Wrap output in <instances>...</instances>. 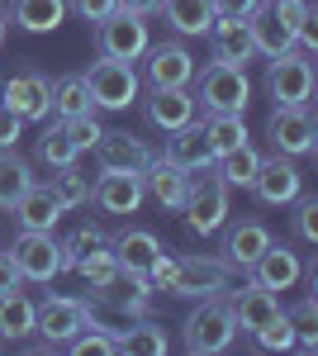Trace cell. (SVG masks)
Masks as SVG:
<instances>
[{
  "mask_svg": "<svg viewBox=\"0 0 318 356\" xmlns=\"http://www.w3.org/2000/svg\"><path fill=\"white\" fill-rule=\"evenodd\" d=\"M209 5H214V15H228V19H242V15H247V10H252L257 0H209Z\"/></svg>",
  "mask_w": 318,
  "mask_h": 356,
  "instance_id": "47",
  "label": "cell"
},
{
  "mask_svg": "<svg viewBox=\"0 0 318 356\" xmlns=\"http://www.w3.org/2000/svg\"><path fill=\"white\" fill-rule=\"evenodd\" d=\"M294 238L299 243H318V200L314 195L294 200Z\"/></svg>",
  "mask_w": 318,
  "mask_h": 356,
  "instance_id": "41",
  "label": "cell"
},
{
  "mask_svg": "<svg viewBox=\"0 0 318 356\" xmlns=\"http://www.w3.org/2000/svg\"><path fill=\"white\" fill-rule=\"evenodd\" d=\"M252 347L257 352H294V328H290V318H285V309L252 332Z\"/></svg>",
  "mask_w": 318,
  "mask_h": 356,
  "instance_id": "39",
  "label": "cell"
},
{
  "mask_svg": "<svg viewBox=\"0 0 318 356\" xmlns=\"http://www.w3.org/2000/svg\"><path fill=\"white\" fill-rule=\"evenodd\" d=\"M247 275L262 285V290H294L304 280V252H294L290 243H271L262 247V257L247 266Z\"/></svg>",
  "mask_w": 318,
  "mask_h": 356,
  "instance_id": "14",
  "label": "cell"
},
{
  "mask_svg": "<svg viewBox=\"0 0 318 356\" xmlns=\"http://www.w3.org/2000/svg\"><path fill=\"white\" fill-rule=\"evenodd\" d=\"M33 337V300L24 290L0 295V342H29Z\"/></svg>",
  "mask_w": 318,
  "mask_h": 356,
  "instance_id": "29",
  "label": "cell"
},
{
  "mask_svg": "<svg viewBox=\"0 0 318 356\" xmlns=\"http://www.w3.org/2000/svg\"><path fill=\"white\" fill-rule=\"evenodd\" d=\"M33 181H38V176H33L29 157H19V147H0V209H5V214H10V204H15Z\"/></svg>",
  "mask_w": 318,
  "mask_h": 356,
  "instance_id": "30",
  "label": "cell"
},
{
  "mask_svg": "<svg viewBox=\"0 0 318 356\" xmlns=\"http://www.w3.org/2000/svg\"><path fill=\"white\" fill-rule=\"evenodd\" d=\"M5 19L24 33H53L67 19V0H5Z\"/></svg>",
  "mask_w": 318,
  "mask_h": 356,
  "instance_id": "25",
  "label": "cell"
},
{
  "mask_svg": "<svg viewBox=\"0 0 318 356\" xmlns=\"http://www.w3.org/2000/svg\"><path fill=\"white\" fill-rule=\"evenodd\" d=\"M294 328V352H318V295H304V300L285 309Z\"/></svg>",
  "mask_w": 318,
  "mask_h": 356,
  "instance_id": "36",
  "label": "cell"
},
{
  "mask_svg": "<svg viewBox=\"0 0 318 356\" xmlns=\"http://www.w3.org/2000/svg\"><path fill=\"white\" fill-rule=\"evenodd\" d=\"M200 124H205V138H209L214 157H218V152H233V147L247 143V114H205Z\"/></svg>",
  "mask_w": 318,
  "mask_h": 356,
  "instance_id": "33",
  "label": "cell"
},
{
  "mask_svg": "<svg viewBox=\"0 0 318 356\" xmlns=\"http://www.w3.org/2000/svg\"><path fill=\"white\" fill-rule=\"evenodd\" d=\"M271 243V228L262 219H238L223 228V261L233 266V271L247 275V266L262 257V247Z\"/></svg>",
  "mask_w": 318,
  "mask_h": 356,
  "instance_id": "22",
  "label": "cell"
},
{
  "mask_svg": "<svg viewBox=\"0 0 318 356\" xmlns=\"http://www.w3.org/2000/svg\"><path fill=\"white\" fill-rule=\"evenodd\" d=\"M176 266H181V261H176L171 252H157V261L148 266V280H152L157 295H171V285H176Z\"/></svg>",
  "mask_w": 318,
  "mask_h": 356,
  "instance_id": "43",
  "label": "cell"
},
{
  "mask_svg": "<svg viewBox=\"0 0 318 356\" xmlns=\"http://www.w3.org/2000/svg\"><path fill=\"white\" fill-rule=\"evenodd\" d=\"M233 266L223 261V257H209V252H200V257H186L181 266H176V285H171V295L176 300H209V295H223L228 285H233Z\"/></svg>",
  "mask_w": 318,
  "mask_h": 356,
  "instance_id": "10",
  "label": "cell"
},
{
  "mask_svg": "<svg viewBox=\"0 0 318 356\" xmlns=\"http://www.w3.org/2000/svg\"><path fill=\"white\" fill-rule=\"evenodd\" d=\"M247 191L257 195L262 204H271V209H280V204H294L299 195H304V171L294 166V157H262V166H257V176H252V186Z\"/></svg>",
  "mask_w": 318,
  "mask_h": 356,
  "instance_id": "13",
  "label": "cell"
},
{
  "mask_svg": "<svg viewBox=\"0 0 318 356\" xmlns=\"http://www.w3.org/2000/svg\"><path fill=\"white\" fill-rule=\"evenodd\" d=\"M10 214H15V223L19 228H38V233H53L57 223H62V214H67V204L57 200V191L48 186V181H33L15 204H10Z\"/></svg>",
  "mask_w": 318,
  "mask_h": 356,
  "instance_id": "19",
  "label": "cell"
},
{
  "mask_svg": "<svg viewBox=\"0 0 318 356\" xmlns=\"http://www.w3.org/2000/svg\"><path fill=\"white\" fill-rule=\"evenodd\" d=\"M257 166H262V152H257L252 143H242L233 152H218V157H214V171H218V181H223L228 191H247L252 176H257Z\"/></svg>",
  "mask_w": 318,
  "mask_h": 356,
  "instance_id": "31",
  "label": "cell"
},
{
  "mask_svg": "<svg viewBox=\"0 0 318 356\" xmlns=\"http://www.w3.org/2000/svg\"><path fill=\"white\" fill-rule=\"evenodd\" d=\"M228 186L218 181V171L205 166V171H190V191H186V204H181V219L195 238H209L228 223Z\"/></svg>",
  "mask_w": 318,
  "mask_h": 356,
  "instance_id": "3",
  "label": "cell"
},
{
  "mask_svg": "<svg viewBox=\"0 0 318 356\" xmlns=\"http://www.w3.org/2000/svg\"><path fill=\"white\" fill-rule=\"evenodd\" d=\"M10 257H15V266L24 280L33 285H48L62 275V252H57V238L53 233H38V228H19V238L10 247Z\"/></svg>",
  "mask_w": 318,
  "mask_h": 356,
  "instance_id": "11",
  "label": "cell"
},
{
  "mask_svg": "<svg viewBox=\"0 0 318 356\" xmlns=\"http://www.w3.org/2000/svg\"><path fill=\"white\" fill-rule=\"evenodd\" d=\"M5 33H10V19L0 15V48H5Z\"/></svg>",
  "mask_w": 318,
  "mask_h": 356,
  "instance_id": "49",
  "label": "cell"
},
{
  "mask_svg": "<svg viewBox=\"0 0 318 356\" xmlns=\"http://www.w3.org/2000/svg\"><path fill=\"white\" fill-rule=\"evenodd\" d=\"M152 43V24L133 10H114L109 19L95 24V53L114 57V62H138Z\"/></svg>",
  "mask_w": 318,
  "mask_h": 356,
  "instance_id": "7",
  "label": "cell"
},
{
  "mask_svg": "<svg viewBox=\"0 0 318 356\" xmlns=\"http://www.w3.org/2000/svg\"><path fill=\"white\" fill-rule=\"evenodd\" d=\"M266 5H271V15L290 29V33H299V24L314 15V0H266Z\"/></svg>",
  "mask_w": 318,
  "mask_h": 356,
  "instance_id": "42",
  "label": "cell"
},
{
  "mask_svg": "<svg viewBox=\"0 0 318 356\" xmlns=\"http://www.w3.org/2000/svg\"><path fill=\"white\" fill-rule=\"evenodd\" d=\"M0 100L19 114L24 124H43V119L53 114V76H43L38 67H24V72H15V76H5Z\"/></svg>",
  "mask_w": 318,
  "mask_h": 356,
  "instance_id": "9",
  "label": "cell"
},
{
  "mask_svg": "<svg viewBox=\"0 0 318 356\" xmlns=\"http://www.w3.org/2000/svg\"><path fill=\"white\" fill-rule=\"evenodd\" d=\"M19 138H24V119L0 100V147H19Z\"/></svg>",
  "mask_w": 318,
  "mask_h": 356,
  "instance_id": "45",
  "label": "cell"
},
{
  "mask_svg": "<svg viewBox=\"0 0 318 356\" xmlns=\"http://www.w3.org/2000/svg\"><path fill=\"white\" fill-rule=\"evenodd\" d=\"M266 143L271 152L280 157H314L318 152V124H314V110L309 105H294V110H271L266 119Z\"/></svg>",
  "mask_w": 318,
  "mask_h": 356,
  "instance_id": "8",
  "label": "cell"
},
{
  "mask_svg": "<svg viewBox=\"0 0 318 356\" xmlns=\"http://www.w3.org/2000/svg\"><path fill=\"white\" fill-rule=\"evenodd\" d=\"M266 95L280 110H294V105H309L314 100V62H309L304 48H290V53L266 62Z\"/></svg>",
  "mask_w": 318,
  "mask_h": 356,
  "instance_id": "5",
  "label": "cell"
},
{
  "mask_svg": "<svg viewBox=\"0 0 318 356\" xmlns=\"http://www.w3.org/2000/svg\"><path fill=\"white\" fill-rule=\"evenodd\" d=\"M161 157H171L176 166H186V171H205V166H214V147H209V138H205V124L190 119V124H181V129H171Z\"/></svg>",
  "mask_w": 318,
  "mask_h": 356,
  "instance_id": "23",
  "label": "cell"
},
{
  "mask_svg": "<svg viewBox=\"0 0 318 356\" xmlns=\"http://www.w3.org/2000/svg\"><path fill=\"white\" fill-rule=\"evenodd\" d=\"M90 152H95L100 171H143V166L152 162V147L138 134H124V129H105Z\"/></svg>",
  "mask_w": 318,
  "mask_h": 356,
  "instance_id": "18",
  "label": "cell"
},
{
  "mask_svg": "<svg viewBox=\"0 0 318 356\" xmlns=\"http://www.w3.org/2000/svg\"><path fill=\"white\" fill-rule=\"evenodd\" d=\"M109 252H114V261H119V275H148V266L157 261V233L152 228H124V233H114L109 238Z\"/></svg>",
  "mask_w": 318,
  "mask_h": 356,
  "instance_id": "21",
  "label": "cell"
},
{
  "mask_svg": "<svg viewBox=\"0 0 318 356\" xmlns=\"http://www.w3.org/2000/svg\"><path fill=\"white\" fill-rule=\"evenodd\" d=\"M242 24H247V33H252V43H257V57H280V53L294 48V33L271 15L266 0H257V5L242 15Z\"/></svg>",
  "mask_w": 318,
  "mask_h": 356,
  "instance_id": "24",
  "label": "cell"
},
{
  "mask_svg": "<svg viewBox=\"0 0 318 356\" xmlns=\"http://www.w3.org/2000/svg\"><path fill=\"white\" fill-rule=\"evenodd\" d=\"M119 10H133L143 19H152V15H161V0H119Z\"/></svg>",
  "mask_w": 318,
  "mask_h": 356,
  "instance_id": "48",
  "label": "cell"
},
{
  "mask_svg": "<svg viewBox=\"0 0 318 356\" xmlns=\"http://www.w3.org/2000/svg\"><path fill=\"white\" fill-rule=\"evenodd\" d=\"M143 186H148V195L157 200L166 214H181L186 191H190V171H186V166H176L171 157H152V162L143 166Z\"/></svg>",
  "mask_w": 318,
  "mask_h": 356,
  "instance_id": "20",
  "label": "cell"
},
{
  "mask_svg": "<svg viewBox=\"0 0 318 356\" xmlns=\"http://www.w3.org/2000/svg\"><path fill=\"white\" fill-rule=\"evenodd\" d=\"M57 129L77 143V152H90L95 143H100V134H105V124L95 119V110H86V114H67V119H57Z\"/></svg>",
  "mask_w": 318,
  "mask_h": 356,
  "instance_id": "38",
  "label": "cell"
},
{
  "mask_svg": "<svg viewBox=\"0 0 318 356\" xmlns=\"http://www.w3.org/2000/svg\"><path fill=\"white\" fill-rule=\"evenodd\" d=\"M148 200V186H143V171H100L95 186H90V204L100 214H114V219H129L138 214V204Z\"/></svg>",
  "mask_w": 318,
  "mask_h": 356,
  "instance_id": "12",
  "label": "cell"
},
{
  "mask_svg": "<svg viewBox=\"0 0 318 356\" xmlns=\"http://www.w3.org/2000/svg\"><path fill=\"white\" fill-rule=\"evenodd\" d=\"M67 10L81 15L86 24H100V19H109V15L119 10V0H67Z\"/></svg>",
  "mask_w": 318,
  "mask_h": 356,
  "instance_id": "44",
  "label": "cell"
},
{
  "mask_svg": "<svg viewBox=\"0 0 318 356\" xmlns=\"http://www.w3.org/2000/svg\"><path fill=\"white\" fill-rule=\"evenodd\" d=\"M161 15H166V24H171L176 38H205L209 24L218 19L209 0H161Z\"/></svg>",
  "mask_w": 318,
  "mask_h": 356,
  "instance_id": "28",
  "label": "cell"
},
{
  "mask_svg": "<svg viewBox=\"0 0 318 356\" xmlns=\"http://www.w3.org/2000/svg\"><path fill=\"white\" fill-rule=\"evenodd\" d=\"M81 81L90 90V105L95 110H129L138 105V72H133V62H114V57H95L86 72H81Z\"/></svg>",
  "mask_w": 318,
  "mask_h": 356,
  "instance_id": "4",
  "label": "cell"
},
{
  "mask_svg": "<svg viewBox=\"0 0 318 356\" xmlns=\"http://www.w3.org/2000/svg\"><path fill=\"white\" fill-rule=\"evenodd\" d=\"M57 252H62V271H77V261L95 257V252H109V233L100 228V223H81L72 238L57 243Z\"/></svg>",
  "mask_w": 318,
  "mask_h": 356,
  "instance_id": "32",
  "label": "cell"
},
{
  "mask_svg": "<svg viewBox=\"0 0 318 356\" xmlns=\"http://www.w3.org/2000/svg\"><path fill=\"white\" fill-rule=\"evenodd\" d=\"M148 86H190L195 81V57H190L186 38H166V43H148Z\"/></svg>",
  "mask_w": 318,
  "mask_h": 356,
  "instance_id": "16",
  "label": "cell"
},
{
  "mask_svg": "<svg viewBox=\"0 0 318 356\" xmlns=\"http://www.w3.org/2000/svg\"><path fill=\"white\" fill-rule=\"evenodd\" d=\"M0 347H5V342H0Z\"/></svg>",
  "mask_w": 318,
  "mask_h": 356,
  "instance_id": "51",
  "label": "cell"
},
{
  "mask_svg": "<svg viewBox=\"0 0 318 356\" xmlns=\"http://www.w3.org/2000/svg\"><path fill=\"white\" fill-rule=\"evenodd\" d=\"M119 352H129V356H166L171 352V337H166V328L152 323V318H129V328L114 332V356Z\"/></svg>",
  "mask_w": 318,
  "mask_h": 356,
  "instance_id": "27",
  "label": "cell"
},
{
  "mask_svg": "<svg viewBox=\"0 0 318 356\" xmlns=\"http://www.w3.org/2000/svg\"><path fill=\"white\" fill-rule=\"evenodd\" d=\"M77 157H81V152H77V143L62 134L57 124L38 134V162H43V166H72Z\"/></svg>",
  "mask_w": 318,
  "mask_h": 356,
  "instance_id": "37",
  "label": "cell"
},
{
  "mask_svg": "<svg viewBox=\"0 0 318 356\" xmlns=\"http://www.w3.org/2000/svg\"><path fill=\"white\" fill-rule=\"evenodd\" d=\"M90 304L77 295H48V300L33 304V332L48 342V347H67L81 328H90Z\"/></svg>",
  "mask_w": 318,
  "mask_h": 356,
  "instance_id": "6",
  "label": "cell"
},
{
  "mask_svg": "<svg viewBox=\"0 0 318 356\" xmlns=\"http://www.w3.org/2000/svg\"><path fill=\"white\" fill-rule=\"evenodd\" d=\"M77 275L90 290H105V285H119V261H114V252H95V257L77 261Z\"/></svg>",
  "mask_w": 318,
  "mask_h": 356,
  "instance_id": "40",
  "label": "cell"
},
{
  "mask_svg": "<svg viewBox=\"0 0 318 356\" xmlns=\"http://www.w3.org/2000/svg\"><path fill=\"white\" fill-rule=\"evenodd\" d=\"M19 285H24V275H19V266H15V257L0 252V295H10V290H19Z\"/></svg>",
  "mask_w": 318,
  "mask_h": 356,
  "instance_id": "46",
  "label": "cell"
},
{
  "mask_svg": "<svg viewBox=\"0 0 318 356\" xmlns=\"http://www.w3.org/2000/svg\"><path fill=\"white\" fill-rule=\"evenodd\" d=\"M223 304H228V314H233V323H238V332H252L262 328V323H271L276 314H280V300H276V290H262L252 275H247V285L242 290H223Z\"/></svg>",
  "mask_w": 318,
  "mask_h": 356,
  "instance_id": "15",
  "label": "cell"
},
{
  "mask_svg": "<svg viewBox=\"0 0 318 356\" xmlns=\"http://www.w3.org/2000/svg\"><path fill=\"white\" fill-rule=\"evenodd\" d=\"M195 105L205 114H247L252 105V81H247V67H233V62H205L195 67Z\"/></svg>",
  "mask_w": 318,
  "mask_h": 356,
  "instance_id": "1",
  "label": "cell"
},
{
  "mask_svg": "<svg viewBox=\"0 0 318 356\" xmlns=\"http://www.w3.org/2000/svg\"><path fill=\"white\" fill-rule=\"evenodd\" d=\"M143 114H148L152 129L171 134V129H181L190 119H200V105H195L190 86H152V95L143 100Z\"/></svg>",
  "mask_w": 318,
  "mask_h": 356,
  "instance_id": "17",
  "label": "cell"
},
{
  "mask_svg": "<svg viewBox=\"0 0 318 356\" xmlns=\"http://www.w3.org/2000/svg\"><path fill=\"white\" fill-rule=\"evenodd\" d=\"M0 10H5V0H0Z\"/></svg>",
  "mask_w": 318,
  "mask_h": 356,
  "instance_id": "50",
  "label": "cell"
},
{
  "mask_svg": "<svg viewBox=\"0 0 318 356\" xmlns=\"http://www.w3.org/2000/svg\"><path fill=\"white\" fill-rule=\"evenodd\" d=\"M209 48L218 62H233V67H247L252 57H257V43H252V33L242 19H228V15H218L209 24Z\"/></svg>",
  "mask_w": 318,
  "mask_h": 356,
  "instance_id": "26",
  "label": "cell"
},
{
  "mask_svg": "<svg viewBox=\"0 0 318 356\" xmlns=\"http://www.w3.org/2000/svg\"><path fill=\"white\" fill-rule=\"evenodd\" d=\"M48 186L57 191V200H62L67 209H81V204H90V186H95V181L72 162V166H53V181H48Z\"/></svg>",
  "mask_w": 318,
  "mask_h": 356,
  "instance_id": "34",
  "label": "cell"
},
{
  "mask_svg": "<svg viewBox=\"0 0 318 356\" xmlns=\"http://www.w3.org/2000/svg\"><path fill=\"white\" fill-rule=\"evenodd\" d=\"M86 110H95V105H90V90H86V81H81V72L57 76L53 81V114L67 119V114H86Z\"/></svg>",
  "mask_w": 318,
  "mask_h": 356,
  "instance_id": "35",
  "label": "cell"
},
{
  "mask_svg": "<svg viewBox=\"0 0 318 356\" xmlns=\"http://www.w3.org/2000/svg\"><path fill=\"white\" fill-rule=\"evenodd\" d=\"M233 342H238V323H233L223 295L200 300L186 314V323H181V347L190 356H218V352H228Z\"/></svg>",
  "mask_w": 318,
  "mask_h": 356,
  "instance_id": "2",
  "label": "cell"
}]
</instances>
